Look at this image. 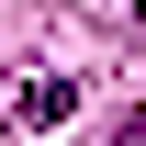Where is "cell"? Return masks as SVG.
Instances as JSON below:
<instances>
[{"instance_id":"obj_1","label":"cell","mask_w":146,"mask_h":146,"mask_svg":"<svg viewBox=\"0 0 146 146\" xmlns=\"http://www.w3.org/2000/svg\"><path fill=\"white\" fill-rule=\"evenodd\" d=\"M68 101H79L68 79H23V90H11V112H23V124H68Z\"/></svg>"},{"instance_id":"obj_2","label":"cell","mask_w":146,"mask_h":146,"mask_svg":"<svg viewBox=\"0 0 146 146\" xmlns=\"http://www.w3.org/2000/svg\"><path fill=\"white\" fill-rule=\"evenodd\" d=\"M135 11H146V0H135Z\"/></svg>"}]
</instances>
